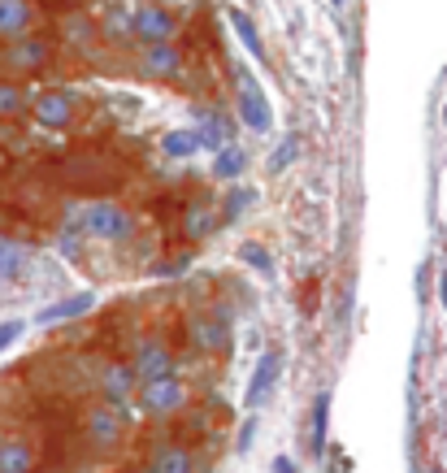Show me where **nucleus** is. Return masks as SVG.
<instances>
[{
  "instance_id": "c756f323",
  "label": "nucleus",
  "mask_w": 447,
  "mask_h": 473,
  "mask_svg": "<svg viewBox=\"0 0 447 473\" xmlns=\"http://www.w3.org/2000/svg\"><path fill=\"white\" fill-rule=\"evenodd\" d=\"M18 335H22V321H0V352H5Z\"/></svg>"
},
{
  "instance_id": "0eeeda50",
  "label": "nucleus",
  "mask_w": 447,
  "mask_h": 473,
  "mask_svg": "<svg viewBox=\"0 0 447 473\" xmlns=\"http://www.w3.org/2000/svg\"><path fill=\"white\" fill-rule=\"evenodd\" d=\"M131 14H135V40L144 44V48L174 40L178 18L165 9V5H139V9H131Z\"/></svg>"
},
{
  "instance_id": "6e6552de",
  "label": "nucleus",
  "mask_w": 447,
  "mask_h": 473,
  "mask_svg": "<svg viewBox=\"0 0 447 473\" xmlns=\"http://www.w3.org/2000/svg\"><path fill=\"white\" fill-rule=\"evenodd\" d=\"M96 391H100V399L104 404H126L131 395L139 391V378H135V370H131V360H104L100 365V378H96Z\"/></svg>"
},
{
  "instance_id": "423d86ee",
  "label": "nucleus",
  "mask_w": 447,
  "mask_h": 473,
  "mask_svg": "<svg viewBox=\"0 0 447 473\" xmlns=\"http://www.w3.org/2000/svg\"><path fill=\"white\" fill-rule=\"evenodd\" d=\"M187 382L183 378H161V382H148V387H139V409L148 417H174L187 409Z\"/></svg>"
},
{
  "instance_id": "ddd939ff",
  "label": "nucleus",
  "mask_w": 447,
  "mask_h": 473,
  "mask_svg": "<svg viewBox=\"0 0 447 473\" xmlns=\"http://www.w3.org/2000/svg\"><path fill=\"white\" fill-rule=\"evenodd\" d=\"M278 370H283V352H278V348H265L261 360H256L253 378H248V404H253V409H256V404H265V395H270Z\"/></svg>"
},
{
  "instance_id": "393cba45",
  "label": "nucleus",
  "mask_w": 447,
  "mask_h": 473,
  "mask_svg": "<svg viewBox=\"0 0 447 473\" xmlns=\"http://www.w3.org/2000/svg\"><path fill=\"white\" fill-rule=\"evenodd\" d=\"M243 148H234V143H226V148H222V153H217V161H214V174L217 178H234L239 174V170H243Z\"/></svg>"
},
{
  "instance_id": "cd10ccee",
  "label": "nucleus",
  "mask_w": 447,
  "mask_h": 473,
  "mask_svg": "<svg viewBox=\"0 0 447 473\" xmlns=\"http://www.w3.org/2000/svg\"><path fill=\"white\" fill-rule=\"evenodd\" d=\"M253 439H256V417H248V421L239 426V439H234V452L243 456L248 448H253Z\"/></svg>"
},
{
  "instance_id": "f3484780",
  "label": "nucleus",
  "mask_w": 447,
  "mask_h": 473,
  "mask_svg": "<svg viewBox=\"0 0 447 473\" xmlns=\"http://www.w3.org/2000/svg\"><path fill=\"white\" fill-rule=\"evenodd\" d=\"M192 335H195V348H200V352H222V348H226V317H195L192 321Z\"/></svg>"
},
{
  "instance_id": "9b49d317",
  "label": "nucleus",
  "mask_w": 447,
  "mask_h": 473,
  "mask_svg": "<svg viewBox=\"0 0 447 473\" xmlns=\"http://www.w3.org/2000/svg\"><path fill=\"white\" fill-rule=\"evenodd\" d=\"M61 44L65 48H74V53H92L100 44V26H96V18L92 14H83V9H70L65 18H61Z\"/></svg>"
},
{
  "instance_id": "f03ea898",
  "label": "nucleus",
  "mask_w": 447,
  "mask_h": 473,
  "mask_svg": "<svg viewBox=\"0 0 447 473\" xmlns=\"http://www.w3.org/2000/svg\"><path fill=\"white\" fill-rule=\"evenodd\" d=\"M48 61H53L48 35H22L14 44H0V70H9V74H39Z\"/></svg>"
},
{
  "instance_id": "aec40b11",
  "label": "nucleus",
  "mask_w": 447,
  "mask_h": 473,
  "mask_svg": "<svg viewBox=\"0 0 447 473\" xmlns=\"http://www.w3.org/2000/svg\"><path fill=\"white\" fill-rule=\"evenodd\" d=\"M326 430H331V391H322L313 399V456L317 460L326 452Z\"/></svg>"
},
{
  "instance_id": "2f4dec72",
  "label": "nucleus",
  "mask_w": 447,
  "mask_h": 473,
  "mask_svg": "<svg viewBox=\"0 0 447 473\" xmlns=\"http://www.w3.org/2000/svg\"><path fill=\"white\" fill-rule=\"evenodd\" d=\"M273 473H300V465L292 456H273Z\"/></svg>"
},
{
  "instance_id": "7c9ffc66",
  "label": "nucleus",
  "mask_w": 447,
  "mask_h": 473,
  "mask_svg": "<svg viewBox=\"0 0 447 473\" xmlns=\"http://www.w3.org/2000/svg\"><path fill=\"white\" fill-rule=\"evenodd\" d=\"M248 200H253V196H248V192H234V196L226 200V222H234V217L243 213V204H248Z\"/></svg>"
},
{
  "instance_id": "9d476101",
  "label": "nucleus",
  "mask_w": 447,
  "mask_h": 473,
  "mask_svg": "<svg viewBox=\"0 0 447 473\" xmlns=\"http://www.w3.org/2000/svg\"><path fill=\"white\" fill-rule=\"evenodd\" d=\"M183 48L178 44H153V48H144V57H139V74L144 79H174L183 74Z\"/></svg>"
},
{
  "instance_id": "f257e3e1",
  "label": "nucleus",
  "mask_w": 447,
  "mask_h": 473,
  "mask_svg": "<svg viewBox=\"0 0 447 473\" xmlns=\"http://www.w3.org/2000/svg\"><path fill=\"white\" fill-rule=\"evenodd\" d=\"M74 222L92 239H104V243H117V239H126L131 231H135V217L126 213L122 204H114V200H92V204H78Z\"/></svg>"
},
{
  "instance_id": "412c9836",
  "label": "nucleus",
  "mask_w": 447,
  "mask_h": 473,
  "mask_svg": "<svg viewBox=\"0 0 447 473\" xmlns=\"http://www.w3.org/2000/svg\"><path fill=\"white\" fill-rule=\"evenodd\" d=\"M161 148H165V157H192V153H200L204 143H200V131H170V135L161 139Z\"/></svg>"
},
{
  "instance_id": "39448f33",
  "label": "nucleus",
  "mask_w": 447,
  "mask_h": 473,
  "mask_svg": "<svg viewBox=\"0 0 447 473\" xmlns=\"http://www.w3.org/2000/svg\"><path fill=\"white\" fill-rule=\"evenodd\" d=\"M78 109H83V100L70 92V87H44L35 100H31V118L39 126H48V131H61V126H70L78 118Z\"/></svg>"
},
{
  "instance_id": "4be33fe9",
  "label": "nucleus",
  "mask_w": 447,
  "mask_h": 473,
  "mask_svg": "<svg viewBox=\"0 0 447 473\" xmlns=\"http://www.w3.org/2000/svg\"><path fill=\"white\" fill-rule=\"evenodd\" d=\"M22 270H26V252H22V243H14V239H0V282L18 278Z\"/></svg>"
},
{
  "instance_id": "b1692460",
  "label": "nucleus",
  "mask_w": 447,
  "mask_h": 473,
  "mask_svg": "<svg viewBox=\"0 0 447 473\" xmlns=\"http://www.w3.org/2000/svg\"><path fill=\"white\" fill-rule=\"evenodd\" d=\"M231 26L239 31V40H243V48L253 53L256 61L265 57V44H261V35H256V26L248 22V14H239V9H231Z\"/></svg>"
},
{
  "instance_id": "1a4fd4ad",
  "label": "nucleus",
  "mask_w": 447,
  "mask_h": 473,
  "mask_svg": "<svg viewBox=\"0 0 447 473\" xmlns=\"http://www.w3.org/2000/svg\"><path fill=\"white\" fill-rule=\"evenodd\" d=\"M195 469V456L183 439H161L153 443V452L144 460V473H192Z\"/></svg>"
},
{
  "instance_id": "7ed1b4c3",
  "label": "nucleus",
  "mask_w": 447,
  "mask_h": 473,
  "mask_svg": "<svg viewBox=\"0 0 447 473\" xmlns=\"http://www.w3.org/2000/svg\"><path fill=\"white\" fill-rule=\"evenodd\" d=\"M131 370H135L139 387H148V382H161V378H174V348L165 343L161 335H148L135 343V352H131Z\"/></svg>"
},
{
  "instance_id": "a878e982",
  "label": "nucleus",
  "mask_w": 447,
  "mask_h": 473,
  "mask_svg": "<svg viewBox=\"0 0 447 473\" xmlns=\"http://www.w3.org/2000/svg\"><path fill=\"white\" fill-rule=\"evenodd\" d=\"M204 231H209V209H204V204H195L192 213H187V239H200Z\"/></svg>"
},
{
  "instance_id": "c85d7f7f",
  "label": "nucleus",
  "mask_w": 447,
  "mask_h": 473,
  "mask_svg": "<svg viewBox=\"0 0 447 473\" xmlns=\"http://www.w3.org/2000/svg\"><path fill=\"white\" fill-rule=\"evenodd\" d=\"M243 261H248V265H256V270H265V274H270V257H265V248H256V243H248V248H243Z\"/></svg>"
},
{
  "instance_id": "bb28decb",
  "label": "nucleus",
  "mask_w": 447,
  "mask_h": 473,
  "mask_svg": "<svg viewBox=\"0 0 447 473\" xmlns=\"http://www.w3.org/2000/svg\"><path fill=\"white\" fill-rule=\"evenodd\" d=\"M295 148H300V139H295V135L283 139V143H278V153H273V161H270V170H283L287 161H295Z\"/></svg>"
},
{
  "instance_id": "4468645a",
  "label": "nucleus",
  "mask_w": 447,
  "mask_h": 473,
  "mask_svg": "<svg viewBox=\"0 0 447 473\" xmlns=\"http://www.w3.org/2000/svg\"><path fill=\"white\" fill-rule=\"evenodd\" d=\"M239 118H243V126H253L256 135L261 131H270V100H265V92L256 87V83H243L239 87Z\"/></svg>"
},
{
  "instance_id": "a211bd4d",
  "label": "nucleus",
  "mask_w": 447,
  "mask_h": 473,
  "mask_svg": "<svg viewBox=\"0 0 447 473\" xmlns=\"http://www.w3.org/2000/svg\"><path fill=\"white\" fill-rule=\"evenodd\" d=\"M65 174L74 187H104V178H109V165L100 157H70L65 161Z\"/></svg>"
},
{
  "instance_id": "473e14b6",
  "label": "nucleus",
  "mask_w": 447,
  "mask_h": 473,
  "mask_svg": "<svg viewBox=\"0 0 447 473\" xmlns=\"http://www.w3.org/2000/svg\"><path fill=\"white\" fill-rule=\"evenodd\" d=\"M439 300H443V309H447V274L439 278Z\"/></svg>"
},
{
  "instance_id": "2eb2a0df",
  "label": "nucleus",
  "mask_w": 447,
  "mask_h": 473,
  "mask_svg": "<svg viewBox=\"0 0 447 473\" xmlns=\"http://www.w3.org/2000/svg\"><path fill=\"white\" fill-rule=\"evenodd\" d=\"M96 309V296L92 291H78V296H65L57 304H48V309H39V326H57V321H70V317H83Z\"/></svg>"
},
{
  "instance_id": "f8f14e48",
  "label": "nucleus",
  "mask_w": 447,
  "mask_h": 473,
  "mask_svg": "<svg viewBox=\"0 0 447 473\" xmlns=\"http://www.w3.org/2000/svg\"><path fill=\"white\" fill-rule=\"evenodd\" d=\"M35 5L31 0H0V44H14L31 31Z\"/></svg>"
},
{
  "instance_id": "20e7f679",
  "label": "nucleus",
  "mask_w": 447,
  "mask_h": 473,
  "mask_svg": "<svg viewBox=\"0 0 447 473\" xmlns=\"http://www.w3.org/2000/svg\"><path fill=\"white\" fill-rule=\"evenodd\" d=\"M122 434H126V421L117 413L114 404H92L87 413H83V439H87V448L92 452H114L117 443H122Z\"/></svg>"
},
{
  "instance_id": "dca6fc26",
  "label": "nucleus",
  "mask_w": 447,
  "mask_h": 473,
  "mask_svg": "<svg viewBox=\"0 0 447 473\" xmlns=\"http://www.w3.org/2000/svg\"><path fill=\"white\" fill-rule=\"evenodd\" d=\"M35 448L26 439H0V473H35Z\"/></svg>"
},
{
  "instance_id": "6ab92c4d",
  "label": "nucleus",
  "mask_w": 447,
  "mask_h": 473,
  "mask_svg": "<svg viewBox=\"0 0 447 473\" xmlns=\"http://www.w3.org/2000/svg\"><path fill=\"white\" fill-rule=\"evenodd\" d=\"M31 100H35V96H26V87H22V83L0 79V122L26 113V109H31Z\"/></svg>"
},
{
  "instance_id": "5701e85b",
  "label": "nucleus",
  "mask_w": 447,
  "mask_h": 473,
  "mask_svg": "<svg viewBox=\"0 0 447 473\" xmlns=\"http://www.w3.org/2000/svg\"><path fill=\"white\" fill-rule=\"evenodd\" d=\"M200 143L214 148V153L226 148V126H222V118H217L214 109H200Z\"/></svg>"
}]
</instances>
